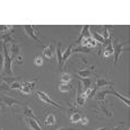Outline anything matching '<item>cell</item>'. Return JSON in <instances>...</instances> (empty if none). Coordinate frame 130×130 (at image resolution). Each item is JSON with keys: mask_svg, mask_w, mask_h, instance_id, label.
I'll return each instance as SVG.
<instances>
[{"mask_svg": "<svg viewBox=\"0 0 130 130\" xmlns=\"http://www.w3.org/2000/svg\"><path fill=\"white\" fill-rule=\"evenodd\" d=\"M2 47H4V72L5 75L7 76H12V69H11V62H12V59L11 56H9V52H8V47H7V44L6 43H2Z\"/></svg>", "mask_w": 130, "mask_h": 130, "instance_id": "cell-1", "label": "cell"}, {"mask_svg": "<svg viewBox=\"0 0 130 130\" xmlns=\"http://www.w3.org/2000/svg\"><path fill=\"white\" fill-rule=\"evenodd\" d=\"M129 44V41L126 42H119L118 40H114V45H113V54H114V64L118 63L120 56L123 51H126V49H123L124 45Z\"/></svg>", "mask_w": 130, "mask_h": 130, "instance_id": "cell-2", "label": "cell"}, {"mask_svg": "<svg viewBox=\"0 0 130 130\" xmlns=\"http://www.w3.org/2000/svg\"><path fill=\"white\" fill-rule=\"evenodd\" d=\"M22 102L7 95H0V107H12L14 105H22Z\"/></svg>", "mask_w": 130, "mask_h": 130, "instance_id": "cell-3", "label": "cell"}, {"mask_svg": "<svg viewBox=\"0 0 130 130\" xmlns=\"http://www.w3.org/2000/svg\"><path fill=\"white\" fill-rule=\"evenodd\" d=\"M36 94H37L39 99L41 100L42 102H44V103L49 104V105H51V106L57 107V109H61V106H60L58 103H56L54 101H52V100L50 99V96H49V95H47L46 93H43V92H41V91H37V92H36Z\"/></svg>", "mask_w": 130, "mask_h": 130, "instance_id": "cell-4", "label": "cell"}, {"mask_svg": "<svg viewBox=\"0 0 130 130\" xmlns=\"http://www.w3.org/2000/svg\"><path fill=\"white\" fill-rule=\"evenodd\" d=\"M23 28L25 29V33H26L27 35L31 37L32 40H34V41L37 42L39 44H42L41 41L39 40V37H37L36 34H35V31H34V26H32V25H24Z\"/></svg>", "mask_w": 130, "mask_h": 130, "instance_id": "cell-5", "label": "cell"}, {"mask_svg": "<svg viewBox=\"0 0 130 130\" xmlns=\"http://www.w3.org/2000/svg\"><path fill=\"white\" fill-rule=\"evenodd\" d=\"M89 37H92L91 35V31H89V26L88 25H85V26L83 27V31H82L80 35H79V37L76 40V42H75V44H78L80 43L83 40L85 39H89Z\"/></svg>", "mask_w": 130, "mask_h": 130, "instance_id": "cell-6", "label": "cell"}, {"mask_svg": "<svg viewBox=\"0 0 130 130\" xmlns=\"http://www.w3.org/2000/svg\"><path fill=\"white\" fill-rule=\"evenodd\" d=\"M85 100H86V96H85V93L82 91V83H79L78 86V92H77V97H76V102L78 106H83L85 104Z\"/></svg>", "mask_w": 130, "mask_h": 130, "instance_id": "cell-7", "label": "cell"}, {"mask_svg": "<svg viewBox=\"0 0 130 130\" xmlns=\"http://www.w3.org/2000/svg\"><path fill=\"white\" fill-rule=\"evenodd\" d=\"M35 85L36 83L35 82H32V83H23L22 84V88H21V92L24 94H29L34 88H35Z\"/></svg>", "mask_w": 130, "mask_h": 130, "instance_id": "cell-8", "label": "cell"}, {"mask_svg": "<svg viewBox=\"0 0 130 130\" xmlns=\"http://www.w3.org/2000/svg\"><path fill=\"white\" fill-rule=\"evenodd\" d=\"M107 94H110V89H104V91L96 92L97 103H99V105H102V104H104V101H105V96H106Z\"/></svg>", "mask_w": 130, "mask_h": 130, "instance_id": "cell-9", "label": "cell"}, {"mask_svg": "<svg viewBox=\"0 0 130 130\" xmlns=\"http://www.w3.org/2000/svg\"><path fill=\"white\" fill-rule=\"evenodd\" d=\"M54 53V49H53V44H49L47 46H43V54L44 58L46 59H51L53 57Z\"/></svg>", "mask_w": 130, "mask_h": 130, "instance_id": "cell-10", "label": "cell"}, {"mask_svg": "<svg viewBox=\"0 0 130 130\" xmlns=\"http://www.w3.org/2000/svg\"><path fill=\"white\" fill-rule=\"evenodd\" d=\"M82 45L89 47V49H94V47H96V45H97V42L95 41L93 37H89V39H85L82 41Z\"/></svg>", "mask_w": 130, "mask_h": 130, "instance_id": "cell-11", "label": "cell"}, {"mask_svg": "<svg viewBox=\"0 0 130 130\" xmlns=\"http://www.w3.org/2000/svg\"><path fill=\"white\" fill-rule=\"evenodd\" d=\"M26 123L32 130H42L41 126H40V123H39V121H36V120H34V119L26 118Z\"/></svg>", "mask_w": 130, "mask_h": 130, "instance_id": "cell-12", "label": "cell"}, {"mask_svg": "<svg viewBox=\"0 0 130 130\" xmlns=\"http://www.w3.org/2000/svg\"><path fill=\"white\" fill-rule=\"evenodd\" d=\"M93 71H94V66H91L89 69H83V70L77 71V75H78V77L87 78V77H91L93 75Z\"/></svg>", "mask_w": 130, "mask_h": 130, "instance_id": "cell-13", "label": "cell"}, {"mask_svg": "<svg viewBox=\"0 0 130 130\" xmlns=\"http://www.w3.org/2000/svg\"><path fill=\"white\" fill-rule=\"evenodd\" d=\"M113 54V44H112V37H109V41L106 43V49L104 51V58H107V57L112 56Z\"/></svg>", "mask_w": 130, "mask_h": 130, "instance_id": "cell-14", "label": "cell"}, {"mask_svg": "<svg viewBox=\"0 0 130 130\" xmlns=\"http://www.w3.org/2000/svg\"><path fill=\"white\" fill-rule=\"evenodd\" d=\"M110 94H112V95H114V96H118L120 100H122V101H123V103L126 104L127 106H129L130 105V101H129V99H127V97H124V96H122L121 94L120 93H118V92H116L113 89V85H112V86H110Z\"/></svg>", "mask_w": 130, "mask_h": 130, "instance_id": "cell-15", "label": "cell"}, {"mask_svg": "<svg viewBox=\"0 0 130 130\" xmlns=\"http://www.w3.org/2000/svg\"><path fill=\"white\" fill-rule=\"evenodd\" d=\"M112 85H113V83H112V82H107L105 78H99L96 80V83H95L94 86L99 89L100 87H104V86H109L110 87V86H112Z\"/></svg>", "mask_w": 130, "mask_h": 130, "instance_id": "cell-16", "label": "cell"}, {"mask_svg": "<svg viewBox=\"0 0 130 130\" xmlns=\"http://www.w3.org/2000/svg\"><path fill=\"white\" fill-rule=\"evenodd\" d=\"M91 35H92V37L95 40L96 42H100V43H102V44H106L107 43V41H109V39L106 40H104V37L101 35V34H99L97 32H95V31H91ZM110 37V36H109Z\"/></svg>", "mask_w": 130, "mask_h": 130, "instance_id": "cell-17", "label": "cell"}, {"mask_svg": "<svg viewBox=\"0 0 130 130\" xmlns=\"http://www.w3.org/2000/svg\"><path fill=\"white\" fill-rule=\"evenodd\" d=\"M23 116L25 117V118L34 119V120H36V121H39V119H37L36 117L34 116L33 111H32V109H31V107H28V106H25V107H24V110H23Z\"/></svg>", "mask_w": 130, "mask_h": 130, "instance_id": "cell-18", "label": "cell"}, {"mask_svg": "<svg viewBox=\"0 0 130 130\" xmlns=\"http://www.w3.org/2000/svg\"><path fill=\"white\" fill-rule=\"evenodd\" d=\"M10 52H11V58H16V57H19V52H21V47H19L18 44H11L10 46Z\"/></svg>", "mask_w": 130, "mask_h": 130, "instance_id": "cell-19", "label": "cell"}, {"mask_svg": "<svg viewBox=\"0 0 130 130\" xmlns=\"http://www.w3.org/2000/svg\"><path fill=\"white\" fill-rule=\"evenodd\" d=\"M97 92V88L95 86H92L91 88H87L86 91L84 92L85 93V96H86V99H93L95 96V94H96Z\"/></svg>", "mask_w": 130, "mask_h": 130, "instance_id": "cell-20", "label": "cell"}, {"mask_svg": "<svg viewBox=\"0 0 130 130\" xmlns=\"http://www.w3.org/2000/svg\"><path fill=\"white\" fill-rule=\"evenodd\" d=\"M57 57H58V64H59V68H62V52H61V44L58 43L57 44Z\"/></svg>", "mask_w": 130, "mask_h": 130, "instance_id": "cell-21", "label": "cell"}, {"mask_svg": "<svg viewBox=\"0 0 130 130\" xmlns=\"http://www.w3.org/2000/svg\"><path fill=\"white\" fill-rule=\"evenodd\" d=\"M71 50H72V44H70V45L68 46V49H67L66 51L63 52V54H62V64H64V62H66L67 60H68L69 57H70Z\"/></svg>", "mask_w": 130, "mask_h": 130, "instance_id": "cell-22", "label": "cell"}, {"mask_svg": "<svg viewBox=\"0 0 130 130\" xmlns=\"http://www.w3.org/2000/svg\"><path fill=\"white\" fill-rule=\"evenodd\" d=\"M79 79H80V83L84 85L85 88H91L92 85H93V80H92L91 78H83V77H79Z\"/></svg>", "mask_w": 130, "mask_h": 130, "instance_id": "cell-23", "label": "cell"}, {"mask_svg": "<svg viewBox=\"0 0 130 130\" xmlns=\"http://www.w3.org/2000/svg\"><path fill=\"white\" fill-rule=\"evenodd\" d=\"M80 119H82V114L79 113V112H74L70 117V120H71L72 123H77V122H79Z\"/></svg>", "mask_w": 130, "mask_h": 130, "instance_id": "cell-24", "label": "cell"}, {"mask_svg": "<svg viewBox=\"0 0 130 130\" xmlns=\"http://www.w3.org/2000/svg\"><path fill=\"white\" fill-rule=\"evenodd\" d=\"M71 52H85V53H89V52H92V49L80 45V46L76 47V49H72V50H71Z\"/></svg>", "mask_w": 130, "mask_h": 130, "instance_id": "cell-25", "label": "cell"}, {"mask_svg": "<svg viewBox=\"0 0 130 130\" xmlns=\"http://www.w3.org/2000/svg\"><path fill=\"white\" fill-rule=\"evenodd\" d=\"M54 122H56V117L53 116V114H49V116L46 117L45 121H44V123L47 124V126H53Z\"/></svg>", "mask_w": 130, "mask_h": 130, "instance_id": "cell-26", "label": "cell"}, {"mask_svg": "<svg viewBox=\"0 0 130 130\" xmlns=\"http://www.w3.org/2000/svg\"><path fill=\"white\" fill-rule=\"evenodd\" d=\"M71 86L69 84H60L59 85V91L60 92H63V93H67V92H70L71 91Z\"/></svg>", "mask_w": 130, "mask_h": 130, "instance_id": "cell-27", "label": "cell"}, {"mask_svg": "<svg viewBox=\"0 0 130 130\" xmlns=\"http://www.w3.org/2000/svg\"><path fill=\"white\" fill-rule=\"evenodd\" d=\"M60 80H61L62 84H68L69 82L71 80V76L69 74H61V76H60Z\"/></svg>", "mask_w": 130, "mask_h": 130, "instance_id": "cell-28", "label": "cell"}, {"mask_svg": "<svg viewBox=\"0 0 130 130\" xmlns=\"http://www.w3.org/2000/svg\"><path fill=\"white\" fill-rule=\"evenodd\" d=\"M12 26H7V25H0V32L1 33H7L9 32V29H11Z\"/></svg>", "mask_w": 130, "mask_h": 130, "instance_id": "cell-29", "label": "cell"}, {"mask_svg": "<svg viewBox=\"0 0 130 130\" xmlns=\"http://www.w3.org/2000/svg\"><path fill=\"white\" fill-rule=\"evenodd\" d=\"M43 61H44V58H42V57H36L35 61H34V63L36 64V66H40L41 67L42 64H43Z\"/></svg>", "mask_w": 130, "mask_h": 130, "instance_id": "cell-30", "label": "cell"}, {"mask_svg": "<svg viewBox=\"0 0 130 130\" xmlns=\"http://www.w3.org/2000/svg\"><path fill=\"white\" fill-rule=\"evenodd\" d=\"M79 123H80L82 126H85V124L88 123V119H87L86 117H82V119H80V121H79Z\"/></svg>", "mask_w": 130, "mask_h": 130, "instance_id": "cell-31", "label": "cell"}, {"mask_svg": "<svg viewBox=\"0 0 130 130\" xmlns=\"http://www.w3.org/2000/svg\"><path fill=\"white\" fill-rule=\"evenodd\" d=\"M2 68H4V56H2L1 51H0V71L2 70Z\"/></svg>", "mask_w": 130, "mask_h": 130, "instance_id": "cell-32", "label": "cell"}, {"mask_svg": "<svg viewBox=\"0 0 130 130\" xmlns=\"http://www.w3.org/2000/svg\"><path fill=\"white\" fill-rule=\"evenodd\" d=\"M111 130H122V123H120L119 126H116V127H113Z\"/></svg>", "mask_w": 130, "mask_h": 130, "instance_id": "cell-33", "label": "cell"}, {"mask_svg": "<svg viewBox=\"0 0 130 130\" xmlns=\"http://www.w3.org/2000/svg\"><path fill=\"white\" fill-rule=\"evenodd\" d=\"M58 130H77V129H72V128H68V127H66V128H61V129H58Z\"/></svg>", "mask_w": 130, "mask_h": 130, "instance_id": "cell-34", "label": "cell"}, {"mask_svg": "<svg viewBox=\"0 0 130 130\" xmlns=\"http://www.w3.org/2000/svg\"><path fill=\"white\" fill-rule=\"evenodd\" d=\"M96 130H107L106 127H104V128H100V129H96Z\"/></svg>", "mask_w": 130, "mask_h": 130, "instance_id": "cell-35", "label": "cell"}, {"mask_svg": "<svg viewBox=\"0 0 130 130\" xmlns=\"http://www.w3.org/2000/svg\"><path fill=\"white\" fill-rule=\"evenodd\" d=\"M0 130H2V128H1V127H0Z\"/></svg>", "mask_w": 130, "mask_h": 130, "instance_id": "cell-36", "label": "cell"}]
</instances>
